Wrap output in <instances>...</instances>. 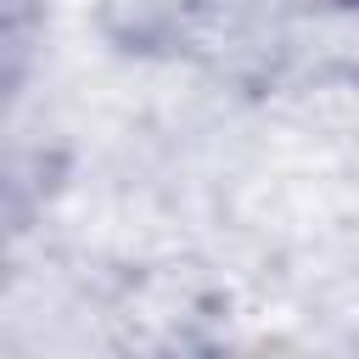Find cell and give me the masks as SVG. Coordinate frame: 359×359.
Segmentation results:
<instances>
[{
  "instance_id": "obj_1",
  "label": "cell",
  "mask_w": 359,
  "mask_h": 359,
  "mask_svg": "<svg viewBox=\"0 0 359 359\" xmlns=\"http://www.w3.org/2000/svg\"><path fill=\"white\" fill-rule=\"evenodd\" d=\"M202 11L208 0H90V28L118 56L157 62L196 39Z\"/></svg>"
}]
</instances>
